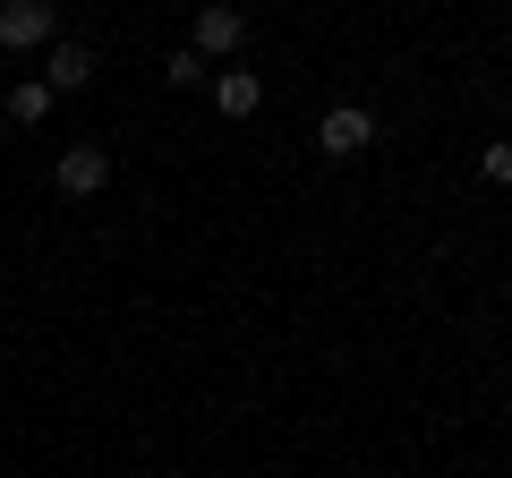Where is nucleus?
Returning a JSON list of instances; mask_svg holds the SVG:
<instances>
[{
  "mask_svg": "<svg viewBox=\"0 0 512 478\" xmlns=\"http://www.w3.org/2000/svg\"><path fill=\"white\" fill-rule=\"evenodd\" d=\"M205 86H214L222 120H248V111L265 103V86H256V69H214V77H205Z\"/></svg>",
  "mask_w": 512,
  "mask_h": 478,
  "instance_id": "obj_6",
  "label": "nucleus"
},
{
  "mask_svg": "<svg viewBox=\"0 0 512 478\" xmlns=\"http://www.w3.org/2000/svg\"><path fill=\"white\" fill-rule=\"evenodd\" d=\"M478 171H487V180H495V188H512V137H495V146H487V154H478Z\"/></svg>",
  "mask_w": 512,
  "mask_h": 478,
  "instance_id": "obj_9",
  "label": "nucleus"
},
{
  "mask_svg": "<svg viewBox=\"0 0 512 478\" xmlns=\"http://www.w3.org/2000/svg\"><path fill=\"white\" fill-rule=\"evenodd\" d=\"M43 111H52V86H43V77H18V86H9V120H26V129H35Z\"/></svg>",
  "mask_w": 512,
  "mask_h": 478,
  "instance_id": "obj_7",
  "label": "nucleus"
},
{
  "mask_svg": "<svg viewBox=\"0 0 512 478\" xmlns=\"http://www.w3.org/2000/svg\"><path fill=\"white\" fill-rule=\"evenodd\" d=\"M0 43H9V52L60 43V9H52V0H9V9H0Z\"/></svg>",
  "mask_w": 512,
  "mask_h": 478,
  "instance_id": "obj_1",
  "label": "nucleus"
},
{
  "mask_svg": "<svg viewBox=\"0 0 512 478\" xmlns=\"http://www.w3.org/2000/svg\"><path fill=\"white\" fill-rule=\"evenodd\" d=\"M52 180H60V197H77V205H86V197H103L111 154H103V146H69V154L52 163Z\"/></svg>",
  "mask_w": 512,
  "mask_h": 478,
  "instance_id": "obj_3",
  "label": "nucleus"
},
{
  "mask_svg": "<svg viewBox=\"0 0 512 478\" xmlns=\"http://www.w3.org/2000/svg\"><path fill=\"white\" fill-rule=\"evenodd\" d=\"M43 86L52 94H86L94 86V52L86 43H52V52H43Z\"/></svg>",
  "mask_w": 512,
  "mask_h": 478,
  "instance_id": "obj_5",
  "label": "nucleus"
},
{
  "mask_svg": "<svg viewBox=\"0 0 512 478\" xmlns=\"http://www.w3.org/2000/svg\"><path fill=\"white\" fill-rule=\"evenodd\" d=\"M316 146H325L333 163H342V154H367V146H376V120H367L359 103H342V111H325V120H316Z\"/></svg>",
  "mask_w": 512,
  "mask_h": 478,
  "instance_id": "obj_4",
  "label": "nucleus"
},
{
  "mask_svg": "<svg viewBox=\"0 0 512 478\" xmlns=\"http://www.w3.org/2000/svg\"><path fill=\"white\" fill-rule=\"evenodd\" d=\"M239 35H248V18H239V9H197V26H188V52L214 69V60L239 52Z\"/></svg>",
  "mask_w": 512,
  "mask_h": 478,
  "instance_id": "obj_2",
  "label": "nucleus"
},
{
  "mask_svg": "<svg viewBox=\"0 0 512 478\" xmlns=\"http://www.w3.org/2000/svg\"><path fill=\"white\" fill-rule=\"evenodd\" d=\"M163 77H171V86H205V77H214V69H205V60H197V52H188V43H180V52H171V60H163Z\"/></svg>",
  "mask_w": 512,
  "mask_h": 478,
  "instance_id": "obj_8",
  "label": "nucleus"
}]
</instances>
